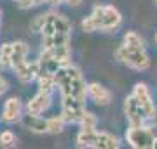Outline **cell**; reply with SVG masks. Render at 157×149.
I'll return each mask as SVG.
<instances>
[{
	"label": "cell",
	"mask_w": 157,
	"mask_h": 149,
	"mask_svg": "<svg viewBox=\"0 0 157 149\" xmlns=\"http://www.w3.org/2000/svg\"><path fill=\"white\" fill-rule=\"evenodd\" d=\"M96 125H98V118L91 111H84V115L80 118V127L84 130H94Z\"/></svg>",
	"instance_id": "ffe728a7"
},
{
	"label": "cell",
	"mask_w": 157,
	"mask_h": 149,
	"mask_svg": "<svg viewBox=\"0 0 157 149\" xmlns=\"http://www.w3.org/2000/svg\"><path fill=\"white\" fill-rule=\"evenodd\" d=\"M155 4H157V0H155Z\"/></svg>",
	"instance_id": "f546056e"
},
{
	"label": "cell",
	"mask_w": 157,
	"mask_h": 149,
	"mask_svg": "<svg viewBox=\"0 0 157 149\" xmlns=\"http://www.w3.org/2000/svg\"><path fill=\"white\" fill-rule=\"evenodd\" d=\"M96 140H98V130H84L80 128L77 133V146L78 147H96Z\"/></svg>",
	"instance_id": "5bb4252c"
},
{
	"label": "cell",
	"mask_w": 157,
	"mask_h": 149,
	"mask_svg": "<svg viewBox=\"0 0 157 149\" xmlns=\"http://www.w3.org/2000/svg\"><path fill=\"white\" fill-rule=\"evenodd\" d=\"M16 4L21 9H32V7H37L40 4H44V0H16Z\"/></svg>",
	"instance_id": "7402d4cb"
},
{
	"label": "cell",
	"mask_w": 157,
	"mask_h": 149,
	"mask_svg": "<svg viewBox=\"0 0 157 149\" xmlns=\"http://www.w3.org/2000/svg\"><path fill=\"white\" fill-rule=\"evenodd\" d=\"M91 16L96 19L98 30L105 31V33L115 31L122 24V16L113 5H94Z\"/></svg>",
	"instance_id": "7a4b0ae2"
},
{
	"label": "cell",
	"mask_w": 157,
	"mask_h": 149,
	"mask_svg": "<svg viewBox=\"0 0 157 149\" xmlns=\"http://www.w3.org/2000/svg\"><path fill=\"white\" fill-rule=\"evenodd\" d=\"M124 115H126L131 127H141V125H145L148 122V116H147L145 109L140 106V102L135 99L133 94L126 97V101H124Z\"/></svg>",
	"instance_id": "5b68a950"
},
{
	"label": "cell",
	"mask_w": 157,
	"mask_h": 149,
	"mask_svg": "<svg viewBox=\"0 0 157 149\" xmlns=\"http://www.w3.org/2000/svg\"><path fill=\"white\" fill-rule=\"evenodd\" d=\"M0 24H2V11H0Z\"/></svg>",
	"instance_id": "83f0119b"
},
{
	"label": "cell",
	"mask_w": 157,
	"mask_h": 149,
	"mask_svg": "<svg viewBox=\"0 0 157 149\" xmlns=\"http://www.w3.org/2000/svg\"><path fill=\"white\" fill-rule=\"evenodd\" d=\"M115 59L136 71H145L150 68V57L145 49H131L124 44L115 50Z\"/></svg>",
	"instance_id": "6da1fadb"
},
{
	"label": "cell",
	"mask_w": 157,
	"mask_h": 149,
	"mask_svg": "<svg viewBox=\"0 0 157 149\" xmlns=\"http://www.w3.org/2000/svg\"><path fill=\"white\" fill-rule=\"evenodd\" d=\"M152 137H154V149H157V125H152Z\"/></svg>",
	"instance_id": "cb8c5ba5"
},
{
	"label": "cell",
	"mask_w": 157,
	"mask_h": 149,
	"mask_svg": "<svg viewBox=\"0 0 157 149\" xmlns=\"http://www.w3.org/2000/svg\"><path fill=\"white\" fill-rule=\"evenodd\" d=\"M133 95L135 99L140 102V106L145 109L148 120H155L157 116V109H155V104L152 101V95H150V90L147 87L145 83H136L135 88H133Z\"/></svg>",
	"instance_id": "8992f818"
},
{
	"label": "cell",
	"mask_w": 157,
	"mask_h": 149,
	"mask_svg": "<svg viewBox=\"0 0 157 149\" xmlns=\"http://www.w3.org/2000/svg\"><path fill=\"white\" fill-rule=\"evenodd\" d=\"M49 106H51V94L39 90V94L35 95L32 101H28V104H26V113H32V115H42Z\"/></svg>",
	"instance_id": "9c48e42d"
},
{
	"label": "cell",
	"mask_w": 157,
	"mask_h": 149,
	"mask_svg": "<svg viewBox=\"0 0 157 149\" xmlns=\"http://www.w3.org/2000/svg\"><path fill=\"white\" fill-rule=\"evenodd\" d=\"M26 57H28V45L25 44V42H14V44H12L11 68L16 69V68H19L21 64H25V62L28 61Z\"/></svg>",
	"instance_id": "7c38bea8"
},
{
	"label": "cell",
	"mask_w": 157,
	"mask_h": 149,
	"mask_svg": "<svg viewBox=\"0 0 157 149\" xmlns=\"http://www.w3.org/2000/svg\"><path fill=\"white\" fill-rule=\"evenodd\" d=\"M23 116V106L17 97H11L6 101L4 109H2V120L6 123H16Z\"/></svg>",
	"instance_id": "52a82bcc"
},
{
	"label": "cell",
	"mask_w": 157,
	"mask_h": 149,
	"mask_svg": "<svg viewBox=\"0 0 157 149\" xmlns=\"http://www.w3.org/2000/svg\"><path fill=\"white\" fill-rule=\"evenodd\" d=\"M126 140L131 147L136 149H154V137L150 127H131L126 130Z\"/></svg>",
	"instance_id": "3957f363"
},
{
	"label": "cell",
	"mask_w": 157,
	"mask_h": 149,
	"mask_svg": "<svg viewBox=\"0 0 157 149\" xmlns=\"http://www.w3.org/2000/svg\"><path fill=\"white\" fill-rule=\"evenodd\" d=\"M54 26H56L58 33H72V24L65 16L61 14H56L54 12Z\"/></svg>",
	"instance_id": "d6986e66"
},
{
	"label": "cell",
	"mask_w": 157,
	"mask_h": 149,
	"mask_svg": "<svg viewBox=\"0 0 157 149\" xmlns=\"http://www.w3.org/2000/svg\"><path fill=\"white\" fill-rule=\"evenodd\" d=\"M124 45L131 49H145V40L141 38L136 31H126L124 35Z\"/></svg>",
	"instance_id": "2e32d148"
},
{
	"label": "cell",
	"mask_w": 157,
	"mask_h": 149,
	"mask_svg": "<svg viewBox=\"0 0 157 149\" xmlns=\"http://www.w3.org/2000/svg\"><path fill=\"white\" fill-rule=\"evenodd\" d=\"M155 42H157V35H155Z\"/></svg>",
	"instance_id": "f1b7e54d"
},
{
	"label": "cell",
	"mask_w": 157,
	"mask_h": 149,
	"mask_svg": "<svg viewBox=\"0 0 157 149\" xmlns=\"http://www.w3.org/2000/svg\"><path fill=\"white\" fill-rule=\"evenodd\" d=\"M63 4H68L70 7H78L82 4V0H63Z\"/></svg>",
	"instance_id": "d4e9b609"
},
{
	"label": "cell",
	"mask_w": 157,
	"mask_h": 149,
	"mask_svg": "<svg viewBox=\"0 0 157 149\" xmlns=\"http://www.w3.org/2000/svg\"><path fill=\"white\" fill-rule=\"evenodd\" d=\"M89 97L98 106H108L112 102V92L100 83H89Z\"/></svg>",
	"instance_id": "30bf717a"
},
{
	"label": "cell",
	"mask_w": 157,
	"mask_h": 149,
	"mask_svg": "<svg viewBox=\"0 0 157 149\" xmlns=\"http://www.w3.org/2000/svg\"><path fill=\"white\" fill-rule=\"evenodd\" d=\"M86 102L75 99L72 95H61V116L67 123H80V118L84 115Z\"/></svg>",
	"instance_id": "277c9868"
},
{
	"label": "cell",
	"mask_w": 157,
	"mask_h": 149,
	"mask_svg": "<svg viewBox=\"0 0 157 149\" xmlns=\"http://www.w3.org/2000/svg\"><path fill=\"white\" fill-rule=\"evenodd\" d=\"M44 23H45V14H40V16H37L33 19V23L30 24V28L33 30V31H42V28H44Z\"/></svg>",
	"instance_id": "603a6c76"
},
{
	"label": "cell",
	"mask_w": 157,
	"mask_h": 149,
	"mask_svg": "<svg viewBox=\"0 0 157 149\" xmlns=\"http://www.w3.org/2000/svg\"><path fill=\"white\" fill-rule=\"evenodd\" d=\"M14 71H16V76L19 78L21 83H32L33 80L39 78L42 68H40V62H39V59H37V61H33V62L26 61L25 64H21L19 68H16Z\"/></svg>",
	"instance_id": "ba28073f"
},
{
	"label": "cell",
	"mask_w": 157,
	"mask_h": 149,
	"mask_svg": "<svg viewBox=\"0 0 157 149\" xmlns=\"http://www.w3.org/2000/svg\"><path fill=\"white\" fill-rule=\"evenodd\" d=\"M6 90H7V82H6V78H2V76H0V95L4 94Z\"/></svg>",
	"instance_id": "484cf974"
},
{
	"label": "cell",
	"mask_w": 157,
	"mask_h": 149,
	"mask_svg": "<svg viewBox=\"0 0 157 149\" xmlns=\"http://www.w3.org/2000/svg\"><path fill=\"white\" fill-rule=\"evenodd\" d=\"M65 123L67 122H65V118H63L61 115L47 118V133H59V132H63Z\"/></svg>",
	"instance_id": "e0dca14e"
},
{
	"label": "cell",
	"mask_w": 157,
	"mask_h": 149,
	"mask_svg": "<svg viewBox=\"0 0 157 149\" xmlns=\"http://www.w3.org/2000/svg\"><path fill=\"white\" fill-rule=\"evenodd\" d=\"M17 142L16 135H14V132H11V130H6V132L0 133V146L2 147H14Z\"/></svg>",
	"instance_id": "44dd1931"
},
{
	"label": "cell",
	"mask_w": 157,
	"mask_h": 149,
	"mask_svg": "<svg viewBox=\"0 0 157 149\" xmlns=\"http://www.w3.org/2000/svg\"><path fill=\"white\" fill-rule=\"evenodd\" d=\"M70 44V33H54V35H42V45L44 49H54L59 45Z\"/></svg>",
	"instance_id": "4fadbf2b"
},
{
	"label": "cell",
	"mask_w": 157,
	"mask_h": 149,
	"mask_svg": "<svg viewBox=\"0 0 157 149\" xmlns=\"http://www.w3.org/2000/svg\"><path fill=\"white\" fill-rule=\"evenodd\" d=\"M23 123H25V127L35 133H47V120H44L40 115L26 113L23 116Z\"/></svg>",
	"instance_id": "8fae6325"
},
{
	"label": "cell",
	"mask_w": 157,
	"mask_h": 149,
	"mask_svg": "<svg viewBox=\"0 0 157 149\" xmlns=\"http://www.w3.org/2000/svg\"><path fill=\"white\" fill-rule=\"evenodd\" d=\"M121 147L119 139L113 133L108 132H98V140H96V149H117Z\"/></svg>",
	"instance_id": "9a60e30c"
},
{
	"label": "cell",
	"mask_w": 157,
	"mask_h": 149,
	"mask_svg": "<svg viewBox=\"0 0 157 149\" xmlns=\"http://www.w3.org/2000/svg\"><path fill=\"white\" fill-rule=\"evenodd\" d=\"M44 2L51 4V5H59V4H63V0H44Z\"/></svg>",
	"instance_id": "4316f807"
},
{
	"label": "cell",
	"mask_w": 157,
	"mask_h": 149,
	"mask_svg": "<svg viewBox=\"0 0 157 149\" xmlns=\"http://www.w3.org/2000/svg\"><path fill=\"white\" fill-rule=\"evenodd\" d=\"M12 57V44H4L0 47V68H11Z\"/></svg>",
	"instance_id": "ac0fdd59"
}]
</instances>
